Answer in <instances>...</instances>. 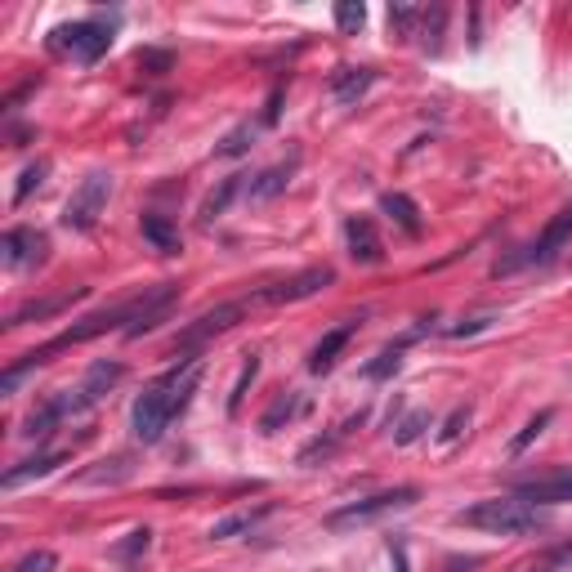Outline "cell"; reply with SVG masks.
I'll list each match as a JSON object with an SVG mask.
<instances>
[{"label": "cell", "mask_w": 572, "mask_h": 572, "mask_svg": "<svg viewBox=\"0 0 572 572\" xmlns=\"http://www.w3.org/2000/svg\"><path fill=\"white\" fill-rule=\"evenodd\" d=\"M197 385H202V358H184L179 367H170L166 376L152 380V385L139 394L135 416H130L139 443H157V438L170 429V421L193 403Z\"/></svg>", "instance_id": "6da1fadb"}, {"label": "cell", "mask_w": 572, "mask_h": 572, "mask_svg": "<svg viewBox=\"0 0 572 572\" xmlns=\"http://www.w3.org/2000/svg\"><path fill=\"white\" fill-rule=\"evenodd\" d=\"M456 523L492 532V537H523V532L546 528V514H541L537 505L519 501V497H492V501H479V505H470V510H461Z\"/></svg>", "instance_id": "7a4b0ae2"}, {"label": "cell", "mask_w": 572, "mask_h": 572, "mask_svg": "<svg viewBox=\"0 0 572 572\" xmlns=\"http://www.w3.org/2000/svg\"><path fill=\"white\" fill-rule=\"evenodd\" d=\"M416 501H421V488L376 492V497H367V501H349V505H340V510H331L322 523H327L331 532H354L362 523H376V519H385L389 510H407V505H416Z\"/></svg>", "instance_id": "3957f363"}, {"label": "cell", "mask_w": 572, "mask_h": 572, "mask_svg": "<svg viewBox=\"0 0 572 572\" xmlns=\"http://www.w3.org/2000/svg\"><path fill=\"white\" fill-rule=\"evenodd\" d=\"M572 242V206H564V211H559L555 219H550L546 228H541V237L537 242H528L523 246V251H514V255H505V260H497V278L501 273H514V269H532V264H550L555 260L559 251H564V246Z\"/></svg>", "instance_id": "277c9868"}, {"label": "cell", "mask_w": 572, "mask_h": 572, "mask_svg": "<svg viewBox=\"0 0 572 572\" xmlns=\"http://www.w3.org/2000/svg\"><path fill=\"white\" fill-rule=\"evenodd\" d=\"M108 197H112V175H103V170L85 175L81 188H76L68 197V206H63V224H68L72 233H90V228L99 224V215L108 211Z\"/></svg>", "instance_id": "5b68a950"}, {"label": "cell", "mask_w": 572, "mask_h": 572, "mask_svg": "<svg viewBox=\"0 0 572 572\" xmlns=\"http://www.w3.org/2000/svg\"><path fill=\"white\" fill-rule=\"evenodd\" d=\"M108 45H112V27L108 23H63V27H54L50 32V50L54 54H72V59H81V63H94V59H103L108 54Z\"/></svg>", "instance_id": "8992f818"}, {"label": "cell", "mask_w": 572, "mask_h": 572, "mask_svg": "<svg viewBox=\"0 0 572 572\" xmlns=\"http://www.w3.org/2000/svg\"><path fill=\"white\" fill-rule=\"evenodd\" d=\"M121 376H126V367H121L117 358H99L90 371H85L81 385L68 389V394H59V398H63V412H68V416H81V412H90V407H99L103 398H108L112 389L121 385Z\"/></svg>", "instance_id": "52a82bcc"}, {"label": "cell", "mask_w": 572, "mask_h": 572, "mask_svg": "<svg viewBox=\"0 0 572 572\" xmlns=\"http://www.w3.org/2000/svg\"><path fill=\"white\" fill-rule=\"evenodd\" d=\"M246 309H251V300H228V304H219V309L202 313V318L188 322V327L175 336V349H179V354H197V349H202L206 340H215L219 331L237 327V318H242Z\"/></svg>", "instance_id": "ba28073f"}, {"label": "cell", "mask_w": 572, "mask_h": 572, "mask_svg": "<svg viewBox=\"0 0 572 572\" xmlns=\"http://www.w3.org/2000/svg\"><path fill=\"white\" fill-rule=\"evenodd\" d=\"M336 282V269L331 264H313V269L295 273V278H286L278 286H264V291L251 295V304H295V300H309V295H318L322 286Z\"/></svg>", "instance_id": "9c48e42d"}, {"label": "cell", "mask_w": 572, "mask_h": 572, "mask_svg": "<svg viewBox=\"0 0 572 572\" xmlns=\"http://www.w3.org/2000/svg\"><path fill=\"white\" fill-rule=\"evenodd\" d=\"M45 251H50V242H45V233H36V228H9L5 242H0V260H5V269H32V264H45Z\"/></svg>", "instance_id": "30bf717a"}, {"label": "cell", "mask_w": 572, "mask_h": 572, "mask_svg": "<svg viewBox=\"0 0 572 572\" xmlns=\"http://www.w3.org/2000/svg\"><path fill=\"white\" fill-rule=\"evenodd\" d=\"M76 300H85V286H72V291H59V295H45V300H27L23 309L9 313L5 327H23V322H45V318H54V313L72 309Z\"/></svg>", "instance_id": "8fae6325"}, {"label": "cell", "mask_w": 572, "mask_h": 572, "mask_svg": "<svg viewBox=\"0 0 572 572\" xmlns=\"http://www.w3.org/2000/svg\"><path fill=\"white\" fill-rule=\"evenodd\" d=\"M295 166H300V157H286V161H278V166L260 170V175L246 184V202H273V197H282L286 188H291Z\"/></svg>", "instance_id": "7c38bea8"}, {"label": "cell", "mask_w": 572, "mask_h": 572, "mask_svg": "<svg viewBox=\"0 0 572 572\" xmlns=\"http://www.w3.org/2000/svg\"><path fill=\"white\" fill-rule=\"evenodd\" d=\"M354 331H358V318H349V322H340V327H331L327 336L313 345V354H309V371H313V376H322V371L336 367V358L345 354V345L354 340Z\"/></svg>", "instance_id": "4fadbf2b"}, {"label": "cell", "mask_w": 572, "mask_h": 572, "mask_svg": "<svg viewBox=\"0 0 572 572\" xmlns=\"http://www.w3.org/2000/svg\"><path fill=\"white\" fill-rule=\"evenodd\" d=\"M514 497L528 505H564L572 501V474H550V479H528L514 488Z\"/></svg>", "instance_id": "5bb4252c"}, {"label": "cell", "mask_w": 572, "mask_h": 572, "mask_svg": "<svg viewBox=\"0 0 572 572\" xmlns=\"http://www.w3.org/2000/svg\"><path fill=\"white\" fill-rule=\"evenodd\" d=\"M345 237H349V255H354L358 264H380L385 260V246H380V233L376 224H371L367 215H354L345 224Z\"/></svg>", "instance_id": "9a60e30c"}, {"label": "cell", "mask_w": 572, "mask_h": 572, "mask_svg": "<svg viewBox=\"0 0 572 572\" xmlns=\"http://www.w3.org/2000/svg\"><path fill=\"white\" fill-rule=\"evenodd\" d=\"M63 461H68V452H45V456H32V461H18L14 470H5V474H0V483H5V488H23V483L45 479V474H54Z\"/></svg>", "instance_id": "2e32d148"}, {"label": "cell", "mask_w": 572, "mask_h": 572, "mask_svg": "<svg viewBox=\"0 0 572 572\" xmlns=\"http://www.w3.org/2000/svg\"><path fill=\"white\" fill-rule=\"evenodd\" d=\"M273 514V501H264V505H246V510H237V514H228V519H219L211 523V541H233V537H242V532H251L260 519H269Z\"/></svg>", "instance_id": "e0dca14e"}, {"label": "cell", "mask_w": 572, "mask_h": 572, "mask_svg": "<svg viewBox=\"0 0 572 572\" xmlns=\"http://www.w3.org/2000/svg\"><path fill=\"white\" fill-rule=\"evenodd\" d=\"M371 81H376V72L371 68H340L336 76H331V99L345 103V108H354L362 94L371 90Z\"/></svg>", "instance_id": "ac0fdd59"}, {"label": "cell", "mask_w": 572, "mask_h": 572, "mask_svg": "<svg viewBox=\"0 0 572 572\" xmlns=\"http://www.w3.org/2000/svg\"><path fill=\"white\" fill-rule=\"evenodd\" d=\"M362 421H367V412L349 416V421H345V425H336V429H331V434H327V438H313V443H309V447H304V452H300V465H318V461H327V456H331V452H336V447H340V443H345V438H349V434H354V429H358Z\"/></svg>", "instance_id": "d6986e66"}, {"label": "cell", "mask_w": 572, "mask_h": 572, "mask_svg": "<svg viewBox=\"0 0 572 572\" xmlns=\"http://www.w3.org/2000/svg\"><path fill=\"white\" fill-rule=\"evenodd\" d=\"M380 211L394 219V224L403 228L407 237H421V211H416L412 197H403V193H385V197H380Z\"/></svg>", "instance_id": "ffe728a7"}, {"label": "cell", "mask_w": 572, "mask_h": 572, "mask_svg": "<svg viewBox=\"0 0 572 572\" xmlns=\"http://www.w3.org/2000/svg\"><path fill=\"white\" fill-rule=\"evenodd\" d=\"M139 228H143V237H148L161 255H179V246H184V242H179V228L170 224L166 215H143Z\"/></svg>", "instance_id": "44dd1931"}, {"label": "cell", "mask_w": 572, "mask_h": 572, "mask_svg": "<svg viewBox=\"0 0 572 572\" xmlns=\"http://www.w3.org/2000/svg\"><path fill=\"white\" fill-rule=\"evenodd\" d=\"M59 421H68V412H63V398H50L45 407H36V412L27 416L18 434H23V438H45V434H54V425H59Z\"/></svg>", "instance_id": "7402d4cb"}, {"label": "cell", "mask_w": 572, "mask_h": 572, "mask_svg": "<svg viewBox=\"0 0 572 572\" xmlns=\"http://www.w3.org/2000/svg\"><path fill=\"white\" fill-rule=\"evenodd\" d=\"M242 179H246V175H228V179H219V188H215V193L202 202V224H211V219H219V215L228 211V202H233V197L242 193Z\"/></svg>", "instance_id": "603a6c76"}, {"label": "cell", "mask_w": 572, "mask_h": 572, "mask_svg": "<svg viewBox=\"0 0 572 572\" xmlns=\"http://www.w3.org/2000/svg\"><path fill=\"white\" fill-rule=\"evenodd\" d=\"M300 407H304V403H300V394H282L278 403H273L269 412L260 416V434H278V429H282L286 421H291V416L300 412Z\"/></svg>", "instance_id": "cb8c5ba5"}, {"label": "cell", "mask_w": 572, "mask_h": 572, "mask_svg": "<svg viewBox=\"0 0 572 572\" xmlns=\"http://www.w3.org/2000/svg\"><path fill=\"white\" fill-rule=\"evenodd\" d=\"M255 121H242L237 130H228L224 139L215 143V157H242V152H251V143H255Z\"/></svg>", "instance_id": "d4e9b609"}, {"label": "cell", "mask_w": 572, "mask_h": 572, "mask_svg": "<svg viewBox=\"0 0 572 572\" xmlns=\"http://www.w3.org/2000/svg\"><path fill=\"white\" fill-rule=\"evenodd\" d=\"M429 425H434V416H429V412H425V407H416V412H412V416H407V421H398V429H394V443H398V447L416 443V438H421V434H425V429H429Z\"/></svg>", "instance_id": "484cf974"}, {"label": "cell", "mask_w": 572, "mask_h": 572, "mask_svg": "<svg viewBox=\"0 0 572 572\" xmlns=\"http://www.w3.org/2000/svg\"><path fill=\"white\" fill-rule=\"evenodd\" d=\"M398 367H403V349L389 345L385 354H376V362H367V367H362V376H367V380H385V376H394Z\"/></svg>", "instance_id": "4316f807"}, {"label": "cell", "mask_w": 572, "mask_h": 572, "mask_svg": "<svg viewBox=\"0 0 572 572\" xmlns=\"http://www.w3.org/2000/svg\"><path fill=\"white\" fill-rule=\"evenodd\" d=\"M528 572H572V541H564V546H555V550H546V555H541Z\"/></svg>", "instance_id": "83f0119b"}, {"label": "cell", "mask_w": 572, "mask_h": 572, "mask_svg": "<svg viewBox=\"0 0 572 572\" xmlns=\"http://www.w3.org/2000/svg\"><path fill=\"white\" fill-rule=\"evenodd\" d=\"M260 376V358H246V367H242V376H237V385H233V398H228V416H237L242 412V398H246V389H251V380Z\"/></svg>", "instance_id": "f1b7e54d"}, {"label": "cell", "mask_w": 572, "mask_h": 572, "mask_svg": "<svg viewBox=\"0 0 572 572\" xmlns=\"http://www.w3.org/2000/svg\"><path fill=\"white\" fill-rule=\"evenodd\" d=\"M443 18H447V9H443V5H434V9L425 14V36H421V45H425L429 54L443 50Z\"/></svg>", "instance_id": "f546056e"}, {"label": "cell", "mask_w": 572, "mask_h": 572, "mask_svg": "<svg viewBox=\"0 0 572 572\" xmlns=\"http://www.w3.org/2000/svg\"><path fill=\"white\" fill-rule=\"evenodd\" d=\"M362 23H367V9H362L358 0L336 5V27H340V32H362Z\"/></svg>", "instance_id": "4dcf8cb0"}, {"label": "cell", "mask_w": 572, "mask_h": 572, "mask_svg": "<svg viewBox=\"0 0 572 572\" xmlns=\"http://www.w3.org/2000/svg\"><path fill=\"white\" fill-rule=\"evenodd\" d=\"M148 546H152V532L148 528H135L126 541H121V546H112V555H117V559H139Z\"/></svg>", "instance_id": "1f68e13d"}, {"label": "cell", "mask_w": 572, "mask_h": 572, "mask_svg": "<svg viewBox=\"0 0 572 572\" xmlns=\"http://www.w3.org/2000/svg\"><path fill=\"white\" fill-rule=\"evenodd\" d=\"M59 568V555L54 550H32V555H23L14 564V572H54Z\"/></svg>", "instance_id": "d6a6232c"}, {"label": "cell", "mask_w": 572, "mask_h": 572, "mask_svg": "<svg viewBox=\"0 0 572 572\" xmlns=\"http://www.w3.org/2000/svg\"><path fill=\"white\" fill-rule=\"evenodd\" d=\"M465 425H470V403H465V407H456V412L447 416L443 429H438V443H456V438L465 434Z\"/></svg>", "instance_id": "836d02e7"}, {"label": "cell", "mask_w": 572, "mask_h": 572, "mask_svg": "<svg viewBox=\"0 0 572 572\" xmlns=\"http://www.w3.org/2000/svg\"><path fill=\"white\" fill-rule=\"evenodd\" d=\"M45 161H36V166H27L23 175H18V188H14V202H27L32 197V188H41V179H45Z\"/></svg>", "instance_id": "e575fe53"}, {"label": "cell", "mask_w": 572, "mask_h": 572, "mask_svg": "<svg viewBox=\"0 0 572 572\" xmlns=\"http://www.w3.org/2000/svg\"><path fill=\"white\" fill-rule=\"evenodd\" d=\"M550 416H555V412H537V416H532V421L523 425V434H519V438H514V443H510V452H514V456H519V452H528V443H532V438L541 434V429L550 425Z\"/></svg>", "instance_id": "d590c367"}, {"label": "cell", "mask_w": 572, "mask_h": 572, "mask_svg": "<svg viewBox=\"0 0 572 572\" xmlns=\"http://www.w3.org/2000/svg\"><path fill=\"white\" fill-rule=\"evenodd\" d=\"M139 68L148 72V76H161L170 68V54L166 50H139Z\"/></svg>", "instance_id": "8d00e7d4"}, {"label": "cell", "mask_w": 572, "mask_h": 572, "mask_svg": "<svg viewBox=\"0 0 572 572\" xmlns=\"http://www.w3.org/2000/svg\"><path fill=\"white\" fill-rule=\"evenodd\" d=\"M416 18H421V9L416 5H389V23H394L398 32H412Z\"/></svg>", "instance_id": "74e56055"}, {"label": "cell", "mask_w": 572, "mask_h": 572, "mask_svg": "<svg viewBox=\"0 0 572 572\" xmlns=\"http://www.w3.org/2000/svg\"><path fill=\"white\" fill-rule=\"evenodd\" d=\"M492 322H497L492 313H479V318H470V322H461V327H452V336H456V340H465V336H474V331H488Z\"/></svg>", "instance_id": "f35d334b"}]
</instances>
